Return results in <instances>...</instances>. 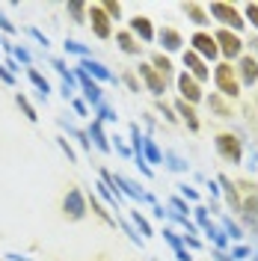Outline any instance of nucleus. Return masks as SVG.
<instances>
[{
  "label": "nucleus",
  "instance_id": "40",
  "mask_svg": "<svg viewBox=\"0 0 258 261\" xmlns=\"http://www.w3.org/2000/svg\"><path fill=\"white\" fill-rule=\"evenodd\" d=\"M110 140H113V148L119 151V154H122V158H125V161H128V158H134V151H131V146L125 143V140H122V137H110Z\"/></svg>",
  "mask_w": 258,
  "mask_h": 261
},
{
  "label": "nucleus",
  "instance_id": "6",
  "mask_svg": "<svg viewBox=\"0 0 258 261\" xmlns=\"http://www.w3.org/2000/svg\"><path fill=\"white\" fill-rule=\"evenodd\" d=\"M74 77H78V86L83 89V101L89 107H101L104 104V92H101V83H95L83 68H74Z\"/></svg>",
  "mask_w": 258,
  "mask_h": 261
},
{
  "label": "nucleus",
  "instance_id": "14",
  "mask_svg": "<svg viewBox=\"0 0 258 261\" xmlns=\"http://www.w3.org/2000/svg\"><path fill=\"white\" fill-rule=\"evenodd\" d=\"M217 184H220V190H223V196H226V205L231 208V211L241 214L243 199H241V193H238V184L228 178V175H220V178H217Z\"/></svg>",
  "mask_w": 258,
  "mask_h": 261
},
{
  "label": "nucleus",
  "instance_id": "29",
  "mask_svg": "<svg viewBox=\"0 0 258 261\" xmlns=\"http://www.w3.org/2000/svg\"><path fill=\"white\" fill-rule=\"evenodd\" d=\"M143 158H145L148 166H151V163H163L161 148L154 146V140H151V137H143Z\"/></svg>",
  "mask_w": 258,
  "mask_h": 261
},
{
  "label": "nucleus",
  "instance_id": "38",
  "mask_svg": "<svg viewBox=\"0 0 258 261\" xmlns=\"http://www.w3.org/2000/svg\"><path fill=\"white\" fill-rule=\"evenodd\" d=\"M98 110V122H119V116H116V110L110 107V104H101V107H95Z\"/></svg>",
  "mask_w": 258,
  "mask_h": 261
},
{
  "label": "nucleus",
  "instance_id": "4",
  "mask_svg": "<svg viewBox=\"0 0 258 261\" xmlns=\"http://www.w3.org/2000/svg\"><path fill=\"white\" fill-rule=\"evenodd\" d=\"M214 39H217V48H220V54H223L226 60H241V57H243L246 42H243L238 33H231V30H217V33H214Z\"/></svg>",
  "mask_w": 258,
  "mask_h": 261
},
{
  "label": "nucleus",
  "instance_id": "36",
  "mask_svg": "<svg viewBox=\"0 0 258 261\" xmlns=\"http://www.w3.org/2000/svg\"><path fill=\"white\" fill-rule=\"evenodd\" d=\"M101 9L110 15V21H119V18H122V3H119V0H104Z\"/></svg>",
  "mask_w": 258,
  "mask_h": 261
},
{
  "label": "nucleus",
  "instance_id": "24",
  "mask_svg": "<svg viewBox=\"0 0 258 261\" xmlns=\"http://www.w3.org/2000/svg\"><path fill=\"white\" fill-rule=\"evenodd\" d=\"M175 113L181 116L184 122H187V128L193 130V134L199 130V116H196L193 104H187V101H181V98H178V101H175Z\"/></svg>",
  "mask_w": 258,
  "mask_h": 261
},
{
  "label": "nucleus",
  "instance_id": "46",
  "mask_svg": "<svg viewBox=\"0 0 258 261\" xmlns=\"http://www.w3.org/2000/svg\"><path fill=\"white\" fill-rule=\"evenodd\" d=\"M122 83L128 86L131 92H140V81H137V74H134V71H125V74H122Z\"/></svg>",
  "mask_w": 258,
  "mask_h": 261
},
{
  "label": "nucleus",
  "instance_id": "23",
  "mask_svg": "<svg viewBox=\"0 0 258 261\" xmlns=\"http://www.w3.org/2000/svg\"><path fill=\"white\" fill-rule=\"evenodd\" d=\"M86 202H89V208L95 211V217L101 220V223H107V226H116V217L110 214V208H107V205H104V202H101V199H98L95 193L86 196Z\"/></svg>",
  "mask_w": 258,
  "mask_h": 261
},
{
  "label": "nucleus",
  "instance_id": "56",
  "mask_svg": "<svg viewBox=\"0 0 258 261\" xmlns=\"http://www.w3.org/2000/svg\"><path fill=\"white\" fill-rule=\"evenodd\" d=\"M175 258H178V261H193V258H190V252H187V249H181V252H175Z\"/></svg>",
  "mask_w": 258,
  "mask_h": 261
},
{
  "label": "nucleus",
  "instance_id": "16",
  "mask_svg": "<svg viewBox=\"0 0 258 261\" xmlns=\"http://www.w3.org/2000/svg\"><path fill=\"white\" fill-rule=\"evenodd\" d=\"M86 134H89V140L95 143L98 151H104V154H107V151H113V143H110V137L104 134V122L92 119V125H89V130H86Z\"/></svg>",
  "mask_w": 258,
  "mask_h": 261
},
{
  "label": "nucleus",
  "instance_id": "1",
  "mask_svg": "<svg viewBox=\"0 0 258 261\" xmlns=\"http://www.w3.org/2000/svg\"><path fill=\"white\" fill-rule=\"evenodd\" d=\"M214 83H217V92L223 98L241 95V77H238V68L231 63H220L214 68Z\"/></svg>",
  "mask_w": 258,
  "mask_h": 261
},
{
  "label": "nucleus",
  "instance_id": "17",
  "mask_svg": "<svg viewBox=\"0 0 258 261\" xmlns=\"http://www.w3.org/2000/svg\"><path fill=\"white\" fill-rule=\"evenodd\" d=\"M131 33L140 39V42H154V27L145 15H134L131 18Z\"/></svg>",
  "mask_w": 258,
  "mask_h": 261
},
{
  "label": "nucleus",
  "instance_id": "44",
  "mask_svg": "<svg viewBox=\"0 0 258 261\" xmlns=\"http://www.w3.org/2000/svg\"><path fill=\"white\" fill-rule=\"evenodd\" d=\"M68 104H71V110H74V113L78 116H89V104H86V101H83V98H71V101H68Z\"/></svg>",
  "mask_w": 258,
  "mask_h": 261
},
{
  "label": "nucleus",
  "instance_id": "34",
  "mask_svg": "<svg viewBox=\"0 0 258 261\" xmlns=\"http://www.w3.org/2000/svg\"><path fill=\"white\" fill-rule=\"evenodd\" d=\"M223 228H226L228 241H235V244H241L243 238H246V234H243V228L238 226V223H235V220H231V217H223Z\"/></svg>",
  "mask_w": 258,
  "mask_h": 261
},
{
  "label": "nucleus",
  "instance_id": "49",
  "mask_svg": "<svg viewBox=\"0 0 258 261\" xmlns=\"http://www.w3.org/2000/svg\"><path fill=\"white\" fill-rule=\"evenodd\" d=\"M181 199H187V202H199V193H196L190 184H181Z\"/></svg>",
  "mask_w": 258,
  "mask_h": 261
},
{
  "label": "nucleus",
  "instance_id": "28",
  "mask_svg": "<svg viewBox=\"0 0 258 261\" xmlns=\"http://www.w3.org/2000/svg\"><path fill=\"white\" fill-rule=\"evenodd\" d=\"M65 12H68V18H71L74 24H86V21H89V6H86V3H78V0H74V3L65 6Z\"/></svg>",
  "mask_w": 258,
  "mask_h": 261
},
{
  "label": "nucleus",
  "instance_id": "13",
  "mask_svg": "<svg viewBox=\"0 0 258 261\" xmlns=\"http://www.w3.org/2000/svg\"><path fill=\"white\" fill-rule=\"evenodd\" d=\"M78 68H83V71H86V74H89V77H92L95 83L116 81V77H113V71H110V68H107L104 63H98L95 57H92V60H81V63H78Z\"/></svg>",
  "mask_w": 258,
  "mask_h": 261
},
{
  "label": "nucleus",
  "instance_id": "21",
  "mask_svg": "<svg viewBox=\"0 0 258 261\" xmlns=\"http://www.w3.org/2000/svg\"><path fill=\"white\" fill-rule=\"evenodd\" d=\"M202 231H205L211 241H214V249H223V252H226V246H228V234H226V228L217 226V223H211V220H208V223L202 226Z\"/></svg>",
  "mask_w": 258,
  "mask_h": 261
},
{
  "label": "nucleus",
  "instance_id": "2",
  "mask_svg": "<svg viewBox=\"0 0 258 261\" xmlns=\"http://www.w3.org/2000/svg\"><path fill=\"white\" fill-rule=\"evenodd\" d=\"M208 15L214 18V21H220V24H223V30H231V33H241L243 24H246V18L238 12V6H235V3H211Z\"/></svg>",
  "mask_w": 258,
  "mask_h": 261
},
{
  "label": "nucleus",
  "instance_id": "18",
  "mask_svg": "<svg viewBox=\"0 0 258 261\" xmlns=\"http://www.w3.org/2000/svg\"><path fill=\"white\" fill-rule=\"evenodd\" d=\"M241 217H243V223L252 228V231H258V193H249L246 199H243Z\"/></svg>",
  "mask_w": 258,
  "mask_h": 261
},
{
  "label": "nucleus",
  "instance_id": "48",
  "mask_svg": "<svg viewBox=\"0 0 258 261\" xmlns=\"http://www.w3.org/2000/svg\"><path fill=\"white\" fill-rule=\"evenodd\" d=\"M193 214H196V223H199V228H202L205 223H208V208H205V205H196Z\"/></svg>",
  "mask_w": 258,
  "mask_h": 261
},
{
  "label": "nucleus",
  "instance_id": "53",
  "mask_svg": "<svg viewBox=\"0 0 258 261\" xmlns=\"http://www.w3.org/2000/svg\"><path fill=\"white\" fill-rule=\"evenodd\" d=\"M246 48L252 50V57H255V60H258V33H255V36H252V39H249V42H246Z\"/></svg>",
  "mask_w": 258,
  "mask_h": 261
},
{
  "label": "nucleus",
  "instance_id": "51",
  "mask_svg": "<svg viewBox=\"0 0 258 261\" xmlns=\"http://www.w3.org/2000/svg\"><path fill=\"white\" fill-rule=\"evenodd\" d=\"M181 241H184V249H199V238H193V234H184V238H181Z\"/></svg>",
  "mask_w": 258,
  "mask_h": 261
},
{
  "label": "nucleus",
  "instance_id": "54",
  "mask_svg": "<svg viewBox=\"0 0 258 261\" xmlns=\"http://www.w3.org/2000/svg\"><path fill=\"white\" fill-rule=\"evenodd\" d=\"M214 258H217V261H231V255L223 252V249H214Z\"/></svg>",
  "mask_w": 258,
  "mask_h": 261
},
{
  "label": "nucleus",
  "instance_id": "26",
  "mask_svg": "<svg viewBox=\"0 0 258 261\" xmlns=\"http://www.w3.org/2000/svg\"><path fill=\"white\" fill-rule=\"evenodd\" d=\"M208 107L220 116V119H231V116H235V110H231L226 101H223V95H220V92H211V95H208Z\"/></svg>",
  "mask_w": 258,
  "mask_h": 261
},
{
  "label": "nucleus",
  "instance_id": "12",
  "mask_svg": "<svg viewBox=\"0 0 258 261\" xmlns=\"http://www.w3.org/2000/svg\"><path fill=\"white\" fill-rule=\"evenodd\" d=\"M238 77H241V86H258V60L252 54H246L238 60Z\"/></svg>",
  "mask_w": 258,
  "mask_h": 261
},
{
  "label": "nucleus",
  "instance_id": "9",
  "mask_svg": "<svg viewBox=\"0 0 258 261\" xmlns=\"http://www.w3.org/2000/svg\"><path fill=\"white\" fill-rule=\"evenodd\" d=\"M181 60H184V68H187V74H190L196 83H202V81H208V77H211V68L205 65V60H202V57H199L193 48L184 50V57H181Z\"/></svg>",
  "mask_w": 258,
  "mask_h": 261
},
{
  "label": "nucleus",
  "instance_id": "52",
  "mask_svg": "<svg viewBox=\"0 0 258 261\" xmlns=\"http://www.w3.org/2000/svg\"><path fill=\"white\" fill-rule=\"evenodd\" d=\"M3 65H6L12 74H18V71H21V63H18V60H12V57H6V60H3Z\"/></svg>",
  "mask_w": 258,
  "mask_h": 261
},
{
  "label": "nucleus",
  "instance_id": "55",
  "mask_svg": "<svg viewBox=\"0 0 258 261\" xmlns=\"http://www.w3.org/2000/svg\"><path fill=\"white\" fill-rule=\"evenodd\" d=\"M6 261H30L27 255H18V252H6Z\"/></svg>",
  "mask_w": 258,
  "mask_h": 261
},
{
  "label": "nucleus",
  "instance_id": "30",
  "mask_svg": "<svg viewBox=\"0 0 258 261\" xmlns=\"http://www.w3.org/2000/svg\"><path fill=\"white\" fill-rule=\"evenodd\" d=\"M63 50H65V54H74V57H81V60H92V50L86 48V45H81L78 39H65V42H63Z\"/></svg>",
  "mask_w": 258,
  "mask_h": 261
},
{
  "label": "nucleus",
  "instance_id": "8",
  "mask_svg": "<svg viewBox=\"0 0 258 261\" xmlns=\"http://www.w3.org/2000/svg\"><path fill=\"white\" fill-rule=\"evenodd\" d=\"M190 45H193V50L202 57V60H217V57H220V48H217V39H214V33L196 30L193 39H190Z\"/></svg>",
  "mask_w": 258,
  "mask_h": 261
},
{
  "label": "nucleus",
  "instance_id": "20",
  "mask_svg": "<svg viewBox=\"0 0 258 261\" xmlns=\"http://www.w3.org/2000/svg\"><path fill=\"white\" fill-rule=\"evenodd\" d=\"M57 125H60V130H63V134H68V137H71V140H74V143L83 148V151H92V146H89V134H86V130L74 128V125H68L65 119H60Z\"/></svg>",
  "mask_w": 258,
  "mask_h": 261
},
{
  "label": "nucleus",
  "instance_id": "39",
  "mask_svg": "<svg viewBox=\"0 0 258 261\" xmlns=\"http://www.w3.org/2000/svg\"><path fill=\"white\" fill-rule=\"evenodd\" d=\"M27 36H30V39H36V42H39V45H42L45 50L50 48V39H48V36H45L42 30H39V27H27Z\"/></svg>",
  "mask_w": 258,
  "mask_h": 261
},
{
  "label": "nucleus",
  "instance_id": "47",
  "mask_svg": "<svg viewBox=\"0 0 258 261\" xmlns=\"http://www.w3.org/2000/svg\"><path fill=\"white\" fill-rule=\"evenodd\" d=\"M0 30H3V36H15L18 27H15V24H12L6 15H3V12H0Z\"/></svg>",
  "mask_w": 258,
  "mask_h": 261
},
{
  "label": "nucleus",
  "instance_id": "7",
  "mask_svg": "<svg viewBox=\"0 0 258 261\" xmlns=\"http://www.w3.org/2000/svg\"><path fill=\"white\" fill-rule=\"evenodd\" d=\"M89 24H92V33L98 39H110L113 36V21L101 9V3H89Z\"/></svg>",
  "mask_w": 258,
  "mask_h": 261
},
{
  "label": "nucleus",
  "instance_id": "25",
  "mask_svg": "<svg viewBox=\"0 0 258 261\" xmlns=\"http://www.w3.org/2000/svg\"><path fill=\"white\" fill-rule=\"evenodd\" d=\"M27 81L36 86V92H39L42 98H48V95H50V81L45 77V74H42V71H39V68H27Z\"/></svg>",
  "mask_w": 258,
  "mask_h": 261
},
{
  "label": "nucleus",
  "instance_id": "42",
  "mask_svg": "<svg viewBox=\"0 0 258 261\" xmlns=\"http://www.w3.org/2000/svg\"><path fill=\"white\" fill-rule=\"evenodd\" d=\"M243 18L258 30V3H246V6H243Z\"/></svg>",
  "mask_w": 258,
  "mask_h": 261
},
{
  "label": "nucleus",
  "instance_id": "50",
  "mask_svg": "<svg viewBox=\"0 0 258 261\" xmlns=\"http://www.w3.org/2000/svg\"><path fill=\"white\" fill-rule=\"evenodd\" d=\"M0 81L6 83V86H15V74H12V71H9L3 63H0Z\"/></svg>",
  "mask_w": 258,
  "mask_h": 261
},
{
  "label": "nucleus",
  "instance_id": "32",
  "mask_svg": "<svg viewBox=\"0 0 258 261\" xmlns=\"http://www.w3.org/2000/svg\"><path fill=\"white\" fill-rule=\"evenodd\" d=\"M163 163H166V169H172V172H187V161L178 158L175 151H163Z\"/></svg>",
  "mask_w": 258,
  "mask_h": 261
},
{
  "label": "nucleus",
  "instance_id": "10",
  "mask_svg": "<svg viewBox=\"0 0 258 261\" xmlns=\"http://www.w3.org/2000/svg\"><path fill=\"white\" fill-rule=\"evenodd\" d=\"M137 71H140L143 83H145V86H148V89H151V92H154L158 98L166 92V81H163L161 74H158V68H154L151 63H140V65H137Z\"/></svg>",
  "mask_w": 258,
  "mask_h": 261
},
{
  "label": "nucleus",
  "instance_id": "11",
  "mask_svg": "<svg viewBox=\"0 0 258 261\" xmlns=\"http://www.w3.org/2000/svg\"><path fill=\"white\" fill-rule=\"evenodd\" d=\"M175 83H178V92H181V101H187V104H199V101H202V86H199L187 71H181Z\"/></svg>",
  "mask_w": 258,
  "mask_h": 261
},
{
  "label": "nucleus",
  "instance_id": "58",
  "mask_svg": "<svg viewBox=\"0 0 258 261\" xmlns=\"http://www.w3.org/2000/svg\"><path fill=\"white\" fill-rule=\"evenodd\" d=\"M255 258H258V255H255Z\"/></svg>",
  "mask_w": 258,
  "mask_h": 261
},
{
  "label": "nucleus",
  "instance_id": "5",
  "mask_svg": "<svg viewBox=\"0 0 258 261\" xmlns=\"http://www.w3.org/2000/svg\"><path fill=\"white\" fill-rule=\"evenodd\" d=\"M86 211H89V202H86V196H83L78 187H68V193H65V199H63V214H65V220L78 223V220H83V217H86Z\"/></svg>",
  "mask_w": 258,
  "mask_h": 261
},
{
  "label": "nucleus",
  "instance_id": "15",
  "mask_svg": "<svg viewBox=\"0 0 258 261\" xmlns=\"http://www.w3.org/2000/svg\"><path fill=\"white\" fill-rule=\"evenodd\" d=\"M116 45H119L122 54H128V57H140V50H143L140 39H137L131 30H119V33H116Z\"/></svg>",
  "mask_w": 258,
  "mask_h": 261
},
{
  "label": "nucleus",
  "instance_id": "31",
  "mask_svg": "<svg viewBox=\"0 0 258 261\" xmlns=\"http://www.w3.org/2000/svg\"><path fill=\"white\" fill-rule=\"evenodd\" d=\"M15 104H18V110L27 116L30 122H39V113H36V107L27 101V95H24V92H15Z\"/></svg>",
  "mask_w": 258,
  "mask_h": 261
},
{
  "label": "nucleus",
  "instance_id": "41",
  "mask_svg": "<svg viewBox=\"0 0 258 261\" xmlns=\"http://www.w3.org/2000/svg\"><path fill=\"white\" fill-rule=\"evenodd\" d=\"M131 220H134V226L140 228L143 234H151V226H148V220H145V217H143L140 211H131Z\"/></svg>",
  "mask_w": 258,
  "mask_h": 261
},
{
  "label": "nucleus",
  "instance_id": "22",
  "mask_svg": "<svg viewBox=\"0 0 258 261\" xmlns=\"http://www.w3.org/2000/svg\"><path fill=\"white\" fill-rule=\"evenodd\" d=\"M181 12L190 18L196 27H205V24H208V18H211L208 9H205V6H199V3H181Z\"/></svg>",
  "mask_w": 258,
  "mask_h": 261
},
{
  "label": "nucleus",
  "instance_id": "33",
  "mask_svg": "<svg viewBox=\"0 0 258 261\" xmlns=\"http://www.w3.org/2000/svg\"><path fill=\"white\" fill-rule=\"evenodd\" d=\"M54 143H57L60 151L68 158V163H78V151H74V146L68 143V137H65V134H57V137H54Z\"/></svg>",
  "mask_w": 258,
  "mask_h": 261
},
{
  "label": "nucleus",
  "instance_id": "19",
  "mask_svg": "<svg viewBox=\"0 0 258 261\" xmlns=\"http://www.w3.org/2000/svg\"><path fill=\"white\" fill-rule=\"evenodd\" d=\"M158 39H161V45L166 54H175V50H181V45H184V39H181V33L172 30V27H163L161 33H158Z\"/></svg>",
  "mask_w": 258,
  "mask_h": 261
},
{
  "label": "nucleus",
  "instance_id": "57",
  "mask_svg": "<svg viewBox=\"0 0 258 261\" xmlns=\"http://www.w3.org/2000/svg\"><path fill=\"white\" fill-rule=\"evenodd\" d=\"M0 63H3V57H0Z\"/></svg>",
  "mask_w": 258,
  "mask_h": 261
},
{
  "label": "nucleus",
  "instance_id": "43",
  "mask_svg": "<svg viewBox=\"0 0 258 261\" xmlns=\"http://www.w3.org/2000/svg\"><path fill=\"white\" fill-rule=\"evenodd\" d=\"M252 255V249L246 244H238V246H231V261H243V258H249Z\"/></svg>",
  "mask_w": 258,
  "mask_h": 261
},
{
  "label": "nucleus",
  "instance_id": "27",
  "mask_svg": "<svg viewBox=\"0 0 258 261\" xmlns=\"http://www.w3.org/2000/svg\"><path fill=\"white\" fill-rule=\"evenodd\" d=\"M151 65L158 68V74H161L163 81H169L172 71H175V65H172V60H169L166 54H154V57H151Z\"/></svg>",
  "mask_w": 258,
  "mask_h": 261
},
{
  "label": "nucleus",
  "instance_id": "45",
  "mask_svg": "<svg viewBox=\"0 0 258 261\" xmlns=\"http://www.w3.org/2000/svg\"><path fill=\"white\" fill-rule=\"evenodd\" d=\"M158 110L163 113V119H166V122H178V113H175V107H169L166 101H158Z\"/></svg>",
  "mask_w": 258,
  "mask_h": 261
},
{
  "label": "nucleus",
  "instance_id": "35",
  "mask_svg": "<svg viewBox=\"0 0 258 261\" xmlns=\"http://www.w3.org/2000/svg\"><path fill=\"white\" fill-rule=\"evenodd\" d=\"M12 60H18V63L27 65V68H33V54H30L27 45H15V48H12Z\"/></svg>",
  "mask_w": 258,
  "mask_h": 261
},
{
  "label": "nucleus",
  "instance_id": "37",
  "mask_svg": "<svg viewBox=\"0 0 258 261\" xmlns=\"http://www.w3.org/2000/svg\"><path fill=\"white\" fill-rule=\"evenodd\" d=\"M163 241H166V244L172 246V252H181V249H184V241L178 238V234L172 231V228H163Z\"/></svg>",
  "mask_w": 258,
  "mask_h": 261
},
{
  "label": "nucleus",
  "instance_id": "3",
  "mask_svg": "<svg viewBox=\"0 0 258 261\" xmlns=\"http://www.w3.org/2000/svg\"><path fill=\"white\" fill-rule=\"evenodd\" d=\"M214 146L220 151V158L228 163H241L243 161V143L238 134H231V130H223V134H217L214 137Z\"/></svg>",
  "mask_w": 258,
  "mask_h": 261
}]
</instances>
